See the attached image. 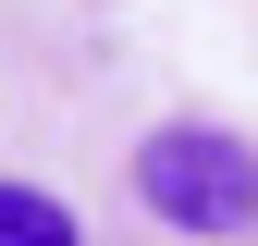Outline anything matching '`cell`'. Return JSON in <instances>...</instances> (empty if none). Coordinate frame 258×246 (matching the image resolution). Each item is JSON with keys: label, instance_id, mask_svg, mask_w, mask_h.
Here are the masks:
<instances>
[{"label": "cell", "instance_id": "6da1fadb", "mask_svg": "<svg viewBox=\"0 0 258 246\" xmlns=\"http://www.w3.org/2000/svg\"><path fill=\"white\" fill-rule=\"evenodd\" d=\"M136 197L172 234H258V148L221 123H160L136 148Z\"/></svg>", "mask_w": 258, "mask_h": 246}, {"label": "cell", "instance_id": "7a4b0ae2", "mask_svg": "<svg viewBox=\"0 0 258 246\" xmlns=\"http://www.w3.org/2000/svg\"><path fill=\"white\" fill-rule=\"evenodd\" d=\"M0 246H86V222L49 184H0Z\"/></svg>", "mask_w": 258, "mask_h": 246}]
</instances>
